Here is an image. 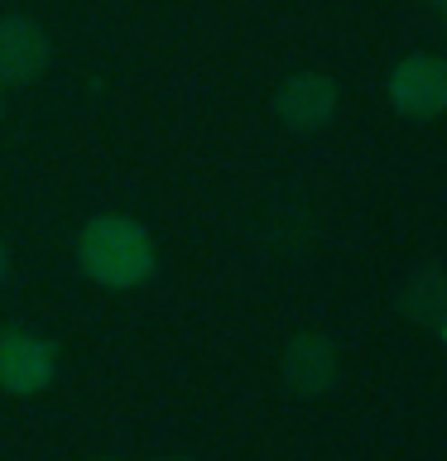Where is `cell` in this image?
Listing matches in <instances>:
<instances>
[{"instance_id": "6da1fadb", "label": "cell", "mask_w": 447, "mask_h": 461, "mask_svg": "<svg viewBox=\"0 0 447 461\" xmlns=\"http://www.w3.org/2000/svg\"><path fill=\"white\" fill-rule=\"evenodd\" d=\"M78 265L101 288H135L154 274V240L130 216H96L78 236Z\"/></svg>"}, {"instance_id": "7a4b0ae2", "label": "cell", "mask_w": 447, "mask_h": 461, "mask_svg": "<svg viewBox=\"0 0 447 461\" xmlns=\"http://www.w3.org/2000/svg\"><path fill=\"white\" fill-rule=\"evenodd\" d=\"M389 106L404 121H438L447 111V58L409 53L389 72Z\"/></svg>"}, {"instance_id": "3957f363", "label": "cell", "mask_w": 447, "mask_h": 461, "mask_svg": "<svg viewBox=\"0 0 447 461\" xmlns=\"http://www.w3.org/2000/svg\"><path fill=\"white\" fill-rule=\"evenodd\" d=\"M342 106V86L327 77V72H294V77L279 82L274 92V115H279L284 130L294 135H313V130L332 125V115Z\"/></svg>"}, {"instance_id": "277c9868", "label": "cell", "mask_w": 447, "mask_h": 461, "mask_svg": "<svg viewBox=\"0 0 447 461\" xmlns=\"http://www.w3.org/2000/svg\"><path fill=\"white\" fill-rule=\"evenodd\" d=\"M337 346H332L323 331H298L294 341L284 346V360H279V375H284V389L298 399H323L332 384H337Z\"/></svg>"}, {"instance_id": "5b68a950", "label": "cell", "mask_w": 447, "mask_h": 461, "mask_svg": "<svg viewBox=\"0 0 447 461\" xmlns=\"http://www.w3.org/2000/svg\"><path fill=\"white\" fill-rule=\"evenodd\" d=\"M53 380V346L24 327L0 331V389L10 394H39Z\"/></svg>"}, {"instance_id": "8992f818", "label": "cell", "mask_w": 447, "mask_h": 461, "mask_svg": "<svg viewBox=\"0 0 447 461\" xmlns=\"http://www.w3.org/2000/svg\"><path fill=\"white\" fill-rule=\"evenodd\" d=\"M53 58V43L43 34V24L24 20V14H5L0 20V82H14V86H29L43 77Z\"/></svg>"}, {"instance_id": "52a82bcc", "label": "cell", "mask_w": 447, "mask_h": 461, "mask_svg": "<svg viewBox=\"0 0 447 461\" xmlns=\"http://www.w3.org/2000/svg\"><path fill=\"white\" fill-rule=\"evenodd\" d=\"M395 312L414 327L438 331L447 327V269L442 265H414L395 288Z\"/></svg>"}, {"instance_id": "ba28073f", "label": "cell", "mask_w": 447, "mask_h": 461, "mask_svg": "<svg viewBox=\"0 0 447 461\" xmlns=\"http://www.w3.org/2000/svg\"><path fill=\"white\" fill-rule=\"evenodd\" d=\"M5 274H10V250H5V240H0V284H5Z\"/></svg>"}, {"instance_id": "9c48e42d", "label": "cell", "mask_w": 447, "mask_h": 461, "mask_svg": "<svg viewBox=\"0 0 447 461\" xmlns=\"http://www.w3.org/2000/svg\"><path fill=\"white\" fill-rule=\"evenodd\" d=\"M428 5H438V10H447V0H428Z\"/></svg>"}, {"instance_id": "30bf717a", "label": "cell", "mask_w": 447, "mask_h": 461, "mask_svg": "<svg viewBox=\"0 0 447 461\" xmlns=\"http://www.w3.org/2000/svg\"><path fill=\"white\" fill-rule=\"evenodd\" d=\"M0 106H5V82H0Z\"/></svg>"}, {"instance_id": "8fae6325", "label": "cell", "mask_w": 447, "mask_h": 461, "mask_svg": "<svg viewBox=\"0 0 447 461\" xmlns=\"http://www.w3.org/2000/svg\"><path fill=\"white\" fill-rule=\"evenodd\" d=\"M159 461H187V456H159Z\"/></svg>"}, {"instance_id": "7c38bea8", "label": "cell", "mask_w": 447, "mask_h": 461, "mask_svg": "<svg viewBox=\"0 0 447 461\" xmlns=\"http://www.w3.org/2000/svg\"><path fill=\"white\" fill-rule=\"evenodd\" d=\"M101 461H115V456H101Z\"/></svg>"}, {"instance_id": "4fadbf2b", "label": "cell", "mask_w": 447, "mask_h": 461, "mask_svg": "<svg viewBox=\"0 0 447 461\" xmlns=\"http://www.w3.org/2000/svg\"><path fill=\"white\" fill-rule=\"evenodd\" d=\"M442 331H447V327H442Z\"/></svg>"}]
</instances>
